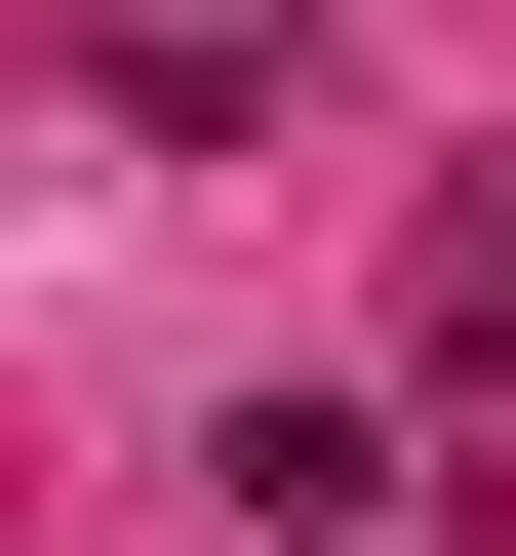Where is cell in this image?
Wrapping results in <instances>:
<instances>
[{
    "instance_id": "obj_2",
    "label": "cell",
    "mask_w": 516,
    "mask_h": 556,
    "mask_svg": "<svg viewBox=\"0 0 516 556\" xmlns=\"http://www.w3.org/2000/svg\"><path fill=\"white\" fill-rule=\"evenodd\" d=\"M437 358H477V397H516V160H477V199H437Z\"/></svg>"
},
{
    "instance_id": "obj_1",
    "label": "cell",
    "mask_w": 516,
    "mask_h": 556,
    "mask_svg": "<svg viewBox=\"0 0 516 556\" xmlns=\"http://www.w3.org/2000/svg\"><path fill=\"white\" fill-rule=\"evenodd\" d=\"M199 477H239V556H357V517H398V438H357V397H239Z\"/></svg>"
}]
</instances>
